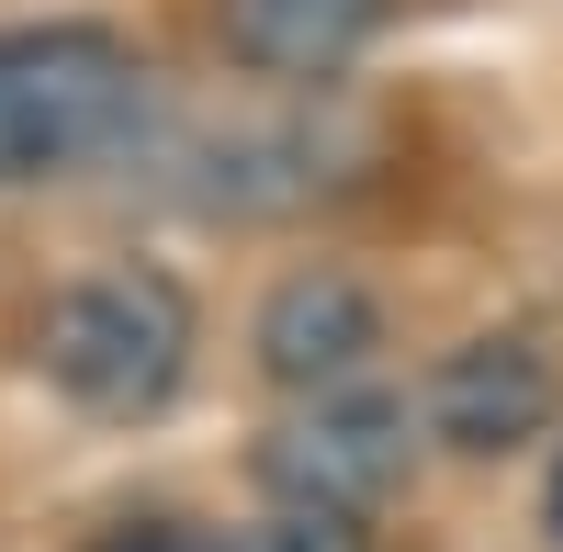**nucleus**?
I'll return each instance as SVG.
<instances>
[{
	"instance_id": "nucleus-5",
	"label": "nucleus",
	"mask_w": 563,
	"mask_h": 552,
	"mask_svg": "<svg viewBox=\"0 0 563 552\" xmlns=\"http://www.w3.org/2000/svg\"><path fill=\"white\" fill-rule=\"evenodd\" d=\"M563 418V373L541 339H462L440 373H429V440L474 451V463H496V451H519Z\"/></svg>"
},
{
	"instance_id": "nucleus-8",
	"label": "nucleus",
	"mask_w": 563,
	"mask_h": 552,
	"mask_svg": "<svg viewBox=\"0 0 563 552\" xmlns=\"http://www.w3.org/2000/svg\"><path fill=\"white\" fill-rule=\"evenodd\" d=\"M552 541H563V463H552Z\"/></svg>"
},
{
	"instance_id": "nucleus-7",
	"label": "nucleus",
	"mask_w": 563,
	"mask_h": 552,
	"mask_svg": "<svg viewBox=\"0 0 563 552\" xmlns=\"http://www.w3.org/2000/svg\"><path fill=\"white\" fill-rule=\"evenodd\" d=\"M102 552H372V541L339 530V519H260V530H180V519H147V530H113Z\"/></svg>"
},
{
	"instance_id": "nucleus-6",
	"label": "nucleus",
	"mask_w": 563,
	"mask_h": 552,
	"mask_svg": "<svg viewBox=\"0 0 563 552\" xmlns=\"http://www.w3.org/2000/svg\"><path fill=\"white\" fill-rule=\"evenodd\" d=\"M384 23H395V0H214L225 57L260 68V79H327V68H350Z\"/></svg>"
},
{
	"instance_id": "nucleus-2",
	"label": "nucleus",
	"mask_w": 563,
	"mask_h": 552,
	"mask_svg": "<svg viewBox=\"0 0 563 552\" xmlns=\"http://www.w3.org/2000/svg\"><path fill=\"white\" fill-rule=\"evenodd\" d=\"M147 102V68L113 23H12L0 34V192L102 158Z\"/></svg>"
},
{
	"instance_id": "nucleus-4",
	"label": "nucleus",
	"mask_w": 563,
	"mask_h": 552,
	"mask_svg": "<svg viewBox=\"0 0 563 552\" xmlns=\"http://www.w3.org/2000/svg\"><path fill=\"white\" fill-rule=\"evenodd\" d=\"M249 350H260V373H271L282 395H305V406H316V395H350V373L384 350V305H372V283L339 271V260L282 271V283L260 294Z\"/></svg>"
},
{
	"instance_id": "nucleus-3",
	"label": "nucleus",
	"mask_w": 563,
	"mask_h": 552,
	"mask_svg": "<svg viewBox=\"0 0 563 552\" xmlns=\"http://www.w3.org/2000/svg\"><path fill=\"white\" fill-rule=\"evenodd\" d=\"M406 463H417V418H406V395H372V384L316 395L260 440V485L282 496V519H339V530L384 508Z\"/></svg>"
},
{
	"instance_id": "nucleus-1",
	"label": "nucleus",
	"mask_w": 563,
	"mask_h": 552,
	"mask_svg": "<svg viewBox=\"0 0 563 552\" xmlns=\"http://www.w3.org/2000/svg\"><path fill=\"white\" fill-rule=\"evenodd\" d=\"M192 350H203V316L180 294V271H158V260L79 271V283H57L45 316H34L45 395H68L79 418H102V429L158 418L180 395V373H192Z\"/></svg>"
}]
</instances>
